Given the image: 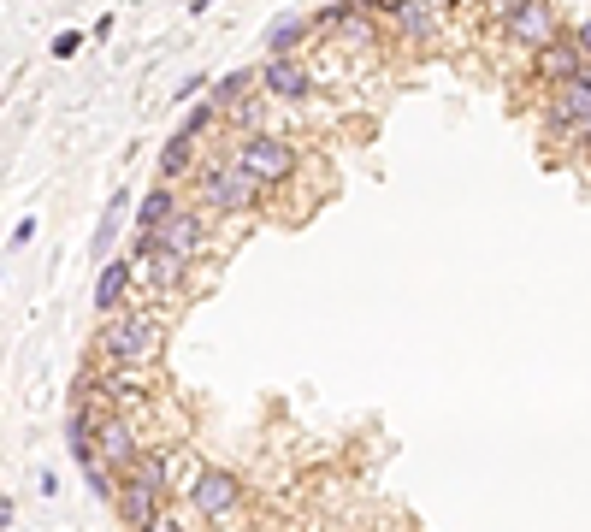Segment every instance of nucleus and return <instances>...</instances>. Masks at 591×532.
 <instances>
[{
	"label": "nucleus",
	"instance_id": "nucleus-3",
	"mask_svg": "<svg viewBox=\"0 0 591 532\" xmlns=\"http://www.w3.org/2000/svg\"><path fill=\"white\" fill-rule=\"evenodd\" d=\"M231 160H237V166H243L249 178H261V184H284V178H296V166H302L290 142H278V136H266V131L237 136Z\"/></svg>",
	"mask_w": 591,
	"mask_h": 532
},
{
	"label": "nucleus",
	"instance_id": "nucleus-18",
	"mask_svg": "<svg viewBox=\"0 0 591 532\" xmlns=\"http://www.w3.org/2000/svg\"><path fill=\"white\" fill-rule=\"evenodd\" d=\"M131 479L154 485V491H166V485H172V456H166V450H142V462L131 467Z\"/></svg>",
	"mask_w": 591,
	"mask_h": 532
},
{
	"label": "nucleus",
	"instance_id": "nucleus-26",
	"mask_svg": "<svg viewBox=\"0 0 591 532\" xmlns=\"http://www.w3.org/2000/svg\"><path fill=\"white\" fill-rule=\"evenodd\" d=\"M438 6H444V0H438Z\"/></svg>",
	"mask_w": 591,
	"mask_h": 532
},
{
	"label": "nucleus",
	"instance_id": "nucleus-19",
	"mask_svg": "<svg viewBox=\"0 0 591 532\" xmlns=\"http://www.w3.org/2000/svg\"><path fill=\"white\" fill-rule=\"evenodd\" d=\"M255 77H261V71H231V77H225V83L213 89V101H219V113H225V107H243V95L255 89Z\"/></svg>",
	"mask_w": 591,
	"mask_h": 532
},
{
	"label": "nucleus",
	"instance_id": "nucleus-24",
	"mask_svg": "<svg viewBox=\"0 0 591 532\" xmlns=\"http://www.w3.org/2000/svg\"><path fill=\"white\" fill-rule=\"evenodd\" d=\"M568 36H574V48H580V54H586V60H591V24H574Z\"/></svg>",
	"mask_w": 591,
	"mask_h": 532
},
{
	"label": "nucleus",
	"instance_id": "nucleus-15",
	"mask_svg": "<svg viewBox=\"0 0 591 532\" xmlns=\"http://www.w3.org/2000/svg\"><path fill=\"white\" fill-rule=\"evenodd\" d=\"M196 142H201V136L178 131L166 148H160V184H178V178H190V172H196Z\"/></svg>",
	"mask_w": 591,
	"mask_h": 532
},
{
	"label": "nucleus",
	"instance_id": "nucleus-25",
	"mask_svg": "<svg viewBox=\"0 0 591 532\" xmlns=\"http://www.w3.org/2000/svg\"><path fill=\"white\" fill-rule=\"evenodd\" d=\"M142 532H184V527H178V521H172V515H160V521H154V527H142Z\"/></svg>",
	"mask_w": 591,
	"mask_h": 532
},
{
	"label": "nucleus",
	"instance_id": "nucleus-11",
	"mask_svg": "<svg viewBox=\"0 0 591 532\" xmlns=\"http://www.w3.org/2000/svg\"><path fill=\"white\" fill-rule=\"evenodd\" d=\"M201 237H207V213H201V207H178V213L160 225V243H166L172 255H184V261L201 255Z\"/></svg>",
	"mask_w": 591,
	"mask_h": 532
},
{
	"label": "nucleus",
	"instance_id": "nucleus-22",
	"mask_svg": "<svg viewBox=\"0 0 591 532\" xmlns=\"http://www.w3.org/2000/svg\"><path fill=\"white\" fill-rule=\"evenodd\" d=\"M343 6H349V12H391L396 0H343Z\"/></svg>",
	"mask_w": 591,
	"mask_h": 532
},
{
	"label": "nucleus",
	"instance_id": "nucleus-14",
	"mask_svg": "<svg viewBox=\"0 0 591 532\" xmlns=\"http://www.w3.org/2000/svg\"><path fill=\"white\" fill-rule=\"evenodd\" d=\"M131 278H136V261H125V255L101 266V278H95V314H119V302H125Z\"/></svg>",
	"mask_w": 591,
	"mask_h": 532
},
{
	"label": "nucleus",
	"instance_id": "nucleus-8",
	"mask_svg": "<svg viewBox=\"0 0 591 532\" xmlns=\"http://www.w3.org/2000/svg\"><path fill=\"white\" fill-rule=\"evenodd\" d=\"M136 261H142V278L154 284V290H184V278H190V261L184 255H172L160 237H148V231H136Z\"/></svg>",
	"mask_w": 591,
	"mask_h": 532
},
{
	"label": "nucleus",
	"instance_id": "nucleus-9",
	"mask_svg": "<svg viewBox=\"0 0 591 532\" xmlns=\"http://www.w3.org/2000/svg\"><path fill=\"white\" fill-rule=\"evenodd\" d=\"M113 509H119V521L131 532L154 527L160 515H166V491H154V485H142V479H125L119 485V497H113Z\"/></svg>",
	"mask_w": 591,
	"mask_h": 532
},
{
	"label": "nucleus",
	"instance_id": "nucleus-21",
	"mask_svg": "<svg viewBox=\"0 0 591 532\" xmlns=\"http://www.w3.org/2000/svg\"><path fill=\"white\" fill-rule=\"evenodd\" d=\"M521 6H532V0H491V18H503V24H509Z\"/></svg>",
	"mask_w": 591,
	"mask_h": 532
},
{
	"label": "nucleus",
	"instance_id": "nucleus-1",
	"mask_svg": "<svg viewBox=\"0 0 591 532\" xmlns=\"http://www.w3.org/2000/svg\"><path fill=\"white\" fill-rule=\"evenodd\" d=\"M160 349H166V320L154 308H119L95 332V355L107 367H154Z\"/></svg>",
	"mask_w": 591,
	"mask_h": 532
},
{
	"label": "nucleus",
	"instance_id": "nucleus-7",
	"mask_svg": "<svg viewBox=\"0 0 591 532\" xmlns=\"http://www.w3.org/2000/svg\"><path fill=\"white\" fill-rule=\"evenodd\" d=\"M586 125H591V83L574 77V83H562V89L544 101V131L568 136V131H586Z\"/></svg>",
	"mask_w": 591,
	"mask_h": 532
},
{
	"label": "nucleus",
	"instance_id": "nucleus-12",
	"mask_svg": "<svg viewBox=\"0 0 591 532\" xmlns=\"http://www.w3.org/2000/svg\"><path fill=\"white\" fill-rule=\"evenodd\" d=\"M385 18H391L402 36H414V42H438V30H444V12H438V0H396Z\"/></svg>",
	"mask_w": 591,
	"mask_h": 532
},
{
	"label": "nucleus",
	"instance_id": "nucleus-13",
	"mask_svg": "<svg viewBox=\"0 0 591 532\" xmlns=\"http://www.w3.org/2000/svg\"><path fill=\"white\" fill-rule=\"evenodd\" d=\"M261 83L278 95V101H308V89H314V71L302 66V60H266V71H261Z\"/></svg>",
	"mask_w": 591,
	"mask_h": 532
},
{
	"label": "nucleus",
	"instance_id": "nucleus-5",
	"mask_svg": "<svg viewBox=\"0 0 591 532\" xmlns=\"http://www.w3.org/2000/svg\"><path fill=\"white\" fill-rule=\"evenodd\" d=\"M95 462L107 467L119 485L131 479V467L142 462V444H136V432H131V420H119V414H107L101 420V438H95Z\"/></svg>",
	"mask_w": 591,
	"mask_h": 532
},
{
	"label": "nucleus",
	"instance_id": "nucleus-10",
	"mask_svg": "<svg viewBox=\"0 0 591 532\" xmlns=\"http://www.w3.org/2000/svg\"><path fill=\"white\" fill-rule=\"evenodd\" d=\"M586 71V54L574 48V36H562V42H550L544 54H532V77H544L550 89H562V83H574Z\"/></svg>",
	"mask_w": 591,
	"mask_h": 532
},
{
	"label": "nucleus",
	"instance_id": "nucleus-16",
	"mask_svg": "<svg viewBox=\"0 0 591 532\" xmlns=\"http://www.w3.org/2000/svg\"><path fill=\"white\" fill-rule=\"evenodd\" d=\"M178 213V196H172V184H160V190H148L142 207H136V231H148V237H160V225Z\"/></svg>",
	"mask_w": 591,
	"mask_h": 532
},
{
	"label": "nucleus",
	"instance_id": "nucleus-2",
	"mask_svg": "<svg viewBox=\"0 0 591 532\" xmlns=\"http://www.w3.org/2000/svg\"><path fill=\"white\" fill-rule=\"evenodd\" d=\"M261 178H249L237 160H207L196 166V196L213 207V213H255L261 207Z\"/></svg>",
	"mask_w": 591,
	"mask_h": 532
},
{
	"label": "nucleus",
	"instance_id": "nucleus-23",
	"mask_svg": "<svg viewBox=\"0 0 591 532\" xmlns=\"http://www.w3.org/2000/svg\"><path fill=\"white\" fill-rule=\"evenodd\" d=\"M30 237H36V219H18V225H12V243H18V249H24V243H30Z\"/></svg>",
	"mask_w": 591,
	"mask_h": 532
},
{
	"label": "nucleus",
	"instance_id": "nucleus-20",
	"mask_svg": "<svg viewBox=\"0 0 591 532\" xmlns=\"http://www.w3.org/2000/svg\"><path fill=\"white\" fill-rule=\"evenodd\" d=\"M77 48H83V36H77V30H66V36H54V54H60V60H71Z\"/></svg>",
	"mask_w": 591,
	"mask_h": 532
},
{
	"label": "nucleus",
	"instance_id": "nucleus-4",
	"mask_svg": "<svg viewBox=\"0 0 591 532\" xmlns=\"http://www.w3.org/2000/svg\"><path fill=\"white\" fill-rule=\"evenodd\" d=\"M190 503H196L201 521H213V527H231V521L243 515V485H237L225 467H201L196 485H190Z\"/></svg>",
	"mask_w": 591,
	"mask_h": 532
},
{
	"label": "nucleus",
	"instance_id": "nucleus-17",
	"mask_svg": "<svg viewBox=\"0 0 591 532\" xmlns=\"http://www.w3.org/2000/svg\"><path fill=\"white\" fill-rule=\"evenodd\" d=\"M302 36H308V18H302V12H284V18L266 30V60H284Z\"/></svg>",
	"mask_w": 591,
	"mask_h": 532
},
{
	"label": "nucleus",
	"instance_id": "nucleus-6",
	"mask_svg": "<svg viewBox=\"0 0 591 532\" xmlns=\"http://www.w3.org/2000/svg\"><path fill=\"white\" fill-rule=\"evenodd\" d=\"M562 36H568V30H562V18H556L550 0H532V6H521V12L509 18V42L526 48V54H544V48L562 42Z\"/></svg>",
	"mask_w": 591,
	"mask_h": 532
}]
</instances>
